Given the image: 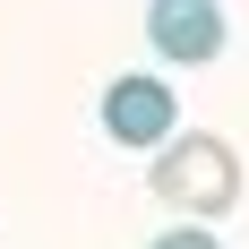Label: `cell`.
Returning a JSON list of instances; mask_svg holds the SVG:
<instances>
[{"mask_svg":"<svg viewBox=\"0 0 249 249\" xmlns=\"http://www.w3.org/2000/svg\"><path fill=\"white\" fill-rule=\"evenodd\" d=\"M155 198L172 206V215H189V224H215V215H232V198H241V155L215 138V129H189V138H155Z\"/></svg>","mask_w":249,"mask_h":249,"instance_id":"obj_1","label":"cell"},{"mask_svg":"<svg viewBox=\"0 0 249 249\" xmlns=\"http://www.w3.org/2000/svg\"><path fill=\"white\" fill-rule=\"evenodd\" d=\"M146 43L172 69H206L224 52V9L215 0H146Z\"/></svg>","mask_w":249,"mask_h":249,"instance_id":"obj_3","label":"cell"},{"mask_svg":"<svg viewBox=\"0 0 249 249\" xmlns=\"http://www.w3.org/2000/svg\"><path fill=\"white\" fill-rule=\"evenodd\" d=\"M146 249H224V241H215L206 224H189V215H180V232H155Z\"/></svg>","mask_w":249,"mask_h":249,"instance_id":"obj_4","label":"cell"},{"mask_svg":"<svg viewBox=\"0 0 249 249\" xmlns=\"http://www.w3.org/2000/svg\"><path fill=\"white\" fill-rule=\"evenodd\" d=\"M103 129H112L121 146H155V138H172V129H180V95L163 86V77L129 69V77L103 86Z\"/></svg>","mask_w":249,"mask_h":249,"instance_id":"obj_2","label":"cell"}]
</instances>
